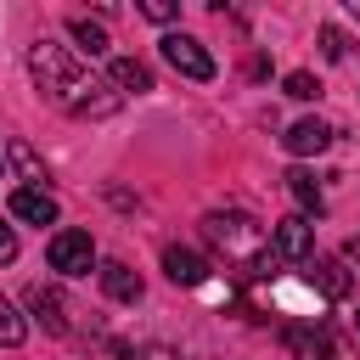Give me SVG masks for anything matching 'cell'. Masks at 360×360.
Instances as JSON below:
<instances>
[{"mask_svg": "<svg viewBox=\"0 0 360 360\" xmlns=\"http://www.w3.org/2000/svg\"><path fill=\"white\" fill-rule=\"evenodd\" d=\"M68 34L79 39L84 56H107V28H101V22H90V17H68Z\"/></svg>", "mask_w": 360, "mask_h": 360, "instance_id": "15", "label": "cell"}, {"mask_svg": "<svg viewBox=\"0 0 360 360\" xmlns=\"http://www.w3.org/2000/svg\"><path fill=\"white\" fill-rule=\"evenodd\" d=\"M174 0H141V17H152V22H174Z\"/></svg>", "mask_w": 360, "mask_h": 360, "instance_id": "19", "label": "cell"}, {"mask_svg": "<svg viewBox=\"0 0 360 360\" xmlns=\"http://www.w3.org/2000/svg\"><path fill=\"white\" fill-rule=\"evenodd\" d=\"M28 309L39 315L45 332H68V298H62L56 287H34V292H28Z\"/></svg>", "mask_w": 360, "mask_h": 360, "instance_id": "12", "label": "cell"}, {"mask_svg": "<svg viewBox=\"0 0 360 360\" xmlns=\"http://www.w3.org/2000/svg\"><path fill=\"white\" fill-rule=\"evenodd\" d=\"M11 259H17V231L0 219V264H11Z\"/></svg>", "mask_w": 360, "mask_h": 360, "instance_id": "21", "label": "cell"}, {"mask_svg": "<svg viewBox=\"0 0 360 360\" xmlns=\"http://www.w3.org/2000/svg\"><path fill=\"white\" fill-rule=\"evenodd\" d=\"M349 11H354V17H360V0H349Z\"/></svg>", "mask_w": 360, "mask_h": 360, "instance_id": "24", "label": "cell"}, {"mask_svg": "<svg viewBox=\"0 0 360 360\" xmlns=\"http://www.w3.org/2000/svg\"><path fill=\"white\" fill-rule=\"evenodd\" d=\"M45 253H51V270H56V276H90V270H96V242H90V231H56Z\"/></svg>", "mask_w": 360, "mask_h": 360, "instance_id": "3", "label": "cell"}, {"mask_svg": "<svg viewBox=\"0 0 360 360\" xmlns=\"http://www.w3.org/2000/svg\"><path fill=\"white\" fill-rule=\"evenodd\" d=\"M287 191H292V202L304 208V219L321 214V180H315L309 169H292V174H287Z\"/></svg>", "mask_w": 360, "mask_h": 360, "instance_id": "14", "label": "cell"}, {"mask_svg": "<svg viewBox=\"0 0 360 360\" xmlns=\"http://www.w3.org/2000/svg\"><path fill=\"white\" fill-rule=\"evenodd\" d=\"M22 332H28V326H22V315H17V304H11L6 292H0V343L11 349V343H22Z\"/></svg>", "mask_w": 360, "mask_h": 360, "instance_id": "17", "label": "cell"}, {"mask_svg": "<svg viewBox=\"0 0 360 360\" xmlns=\"http://www.w3.org/2000/svg\"><path fill=\"white\" fill-rule=\"evenodd\" d=\"M107 84H112L118 96H141V90H152V73H146V62H135V56H112V62H107Z\"/></svg>", "mask_w": 360, "mask_h": 360, "instance_id": "10", "label": "cell"}, {"mask_svg": "<svg viewBox=\"0 0 360 360\" xmlns=\"http://www.w3.org/2000/svg\"><path fill=\"white\" fill-rule=\"evenodd\" d=\"M163 276L174 287H202L208 281V259L197 248H163Z\"/></svg>", "mask_w": 360, "mask_h": 360, "instance_id": "7", "label": "cell"}, {"mask_svg": "<svg viewBox=\"0 0 360 360\" xmlns=\"http://www.w3.org/2000/svg\"><path fill=\"white\" fill-rule=\"evenodd\" d=\"M0 180H6V152H0Z\"/></svg>", "mask_w": 360, "mask_h": 360, "instance_id": "25", "label": "cell"}, {"mask_svg": "<svg viewBox=\"0 0 360 360\" xmlns=\"http://www.w3.org/2000/svg\"><path fill=\"white\" fill-rule=\"evenodd\" d=\"M309 281H315L326 298H349V287H354V270H349L343 259H309Z\"/></svg>", "mask_w": 360, "mask_h": 360, "instance_id": "11", "label": "cell"}, {"mask_svg": "<svg viewBox=\"0 0 360 360\" xmlns=\"http://www.w3.org/2000/svg\"><path fill=\"white\" fill-rule=\"evenodd\" d=\"M326 141H332V124H321V118H298L287 135H281V146L292 152V158H309V152H326Z\"/></svg>", "mask_w": 360, "mask_h": 360, "instance_id": "9", "label": "cell"}, {"mask_svg": "<svg viewBox=\"0 0 360 360\" xmlns=\"http://www.w3.org/2000/svg\"><path fill=\"white\" fill-rule=\"evenodd\" d=\"M281 90H287V96H292V101H315V96H321V79H315V73H304V68H298V73H287V84H281Z\"/></svg>", "mask_w": 360, "mask_h": 360, "instance_id": "18", "label": "cell"}, {"mask_svg": "<svg viewBox=\"0 0 360 360\" xmlns=\"http://www.w3.org/2000/svg\"><path fill=\"white\" fill-rule=\"evenodd\" d=\"M101 292L118 298V304H135V298H141V276H135L129 264L112 259V264H101Z\"/></svg>", "mask_w": 360, "mask_h": 360, "instance_id": "13", "label": "cell"}, {"mask_svg": "<svg viewBox=\"0 0 360 360\" xmlns=\"http://www.w3.org/2000/svg\"><path fill=\"white\" fill-rule=\"evenodd\" d=\"M56 197L45 191V186H17L11 191V219H22V225H56Z\"/></svg>", "mask_w": 360, "mask_h": 360, "instance_id": "6", "label": "cell"}, {"mask_svg": "<svg viewBox=\"0 0 360 360\" xmlns=\"http://www.w3.org/2000/svg\"><path fill=\"white\" fill-rule=\"evenodd\" d=\"M202 242H208L231 270H242V276H270V264H276L270 231H264L253 214H242V208H214V214H202Z\"/></svg>", "mask_w": 360, "mask_h": 360, "instance_id": "2", "label": "cell"}, {"mask_svg": "<svg viewBox=\"0 0 360 360\" xmlns=\"http://www.w3.org/2000/svg\"><path fill=\"white\" fill-rule=\"evenodd\" d=\"M354 332H360V315H354Z\"/></svg>", "mask_w": 360, "mask_h": 360, "instance_id": "26", "label": "cell"}, {"mask_svg": "<svg viewBox=\"0 0 360 360\" xmlns=\"http://www.w3.org/2000/svg\"><path fill=\"white\" fill-rule=\"evenodd\" d=\"M28 73H34L39 96H45L51 107H62L68 118H107V112H118V90H112L107 79H90V73L68 56V45L34 39V45H28Z\"/></svg>", "mask_w": 360, "mask_h": 360, "instance_id": "1", "label": "cell"}, {"mask_svg": "<svg viewBox=\"0 0 360 360\" xmlns=\"http://www.w3.org/2000/svg\"><path fill=\"white\" fill-rule=\"evenodd\" d=\"M270 248H276V259L309 264V253H315V231H309V219H304V214H287V219L270 231Z\"/></svg>", "mask_w": 360, "mask_h": 360, "instance_id": "5", "label": "cell"}, {"mask_svg": "<svg viewBox=\"0 0 360 360\" xmlns=\"http://www.w3.org/2000/svg\"><path fill=\"white\" fill-rule=\"evenodd\" d=\"M6 158L17 163V174H22L28 186H45V163H39V152H34L28 141H11V146H6Z\"/></svg>", "mask_w": 360, "mask_h": 360, "instance_id": "16", "label": "cell"}, {"mask_svg": "<svg viewBox=\"0 0 360 360\" xmlns=\"http://www.w3.org/2000/svg\"><path fill=\"white\" fill-rule=\"evenodd\" d=\"M343 264H354V270H360V236H349V248H343Z\"/></svg>", "mask_w": 360, "mask_h": 360, "instance_id": "23", "label": "cell"}, {"mask_svg": "<svg viewBox=\"0 0 360 360\" xmlns=\"http://www.w3.org/2000/svg\"><path fill=\"white\" fill-rule=\"evenodd\" d=\"M321 51H326L332 62H343V56H349V39H343L338 28H321Z\"/></svg>", "mask_w": 360, "mask_h": 360, "instance_id": "20", "label": "cell"}, {"mask_svg": "<svg viewBox=\"0 0 360 360\" xmlns=\"http://www.w3.org/2000/svg\"><path fill=\"white\" fill-rule=\"evenodd\" d=\"M158 51H163V62L174 68V73H186V79H214V56L202 51V39H191V34H163L158 39Z\"/></svg>", "mask_w": 360, "mask_h": 360, "instance_id": "4", "label": "cell"}, {"mask_svg": "<svg viewBox=\"0 0 360 360\" xmlns=\"http://www.w3.org/2000/svg\"><path fill=\"white\" fill-rule=\"evenodd\" d=\"M135 360H180V354H174V349H163V343H146Z\"/></svg>", "mask_w": 360, "mask_h": 360, "instance_id": "22", "label": "cell"}, {"mask_svg": "<svg viewBox=\"0 0 360 360\" xmlns=\"http://www.w3.org/2000/svg\"><path fill=\"white\" fill-rule=\"evenodd\" d=\"M287 349L292 360H338V343L326 326H287Z\"/></svg>", "mask_w": 360, "mask_h": 360, "instance_id": "8", "label": "cell"}]
</instances>
